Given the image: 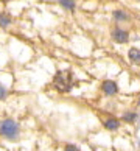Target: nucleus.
Returning <instances> with one entry per match:
<instances>
[{
    "instance_id": "nucleus-1",
    "label": "nucleus",
    "mask_w": 140,
    "mask_h": 151,
    "mask_svg": "<svg viewBox=\"0 0 140 151\" xmlns=\"http://www.w3.org/2000/svg\"><path fill=\"white\" fill-rule=\"evenodd\" d=\"M20 134V128L13 119H5L0 122V136L8 140H17Z\"/></svg>"
},
{
    "instance_id": "nucleus-2",
    "label": "nucleus",
    "mask_w": 140,
    "mask_h": 151,
    "mask_svg": "<svg viewBox=\"0 0 140 151\" xmlns=\"http://www.w3.org/2000/svg\"><path fill=\"white\" fill-rule=\"evenodd\" d=\"M53 86L58 89L59 92H69L72 86H73V76L69 70H62V72H58L55 75V80H53Z\"/></svg>"
},
{
    "instance_id": "nucleus-3",
    "label": "nucleus",
    "mask_w": 140,
    "mask_h": 151,
    "mask_svg": "<svg viewBox=\"0 0 140 151\" xmlns=\"http://www.w3.org/2000/svg\"><path fill=\"white\" fill-rule=\"evenodd\" d=\"M112 39H114L117 44H125V42H128V39H129V33L126 30L117 27V28L112 30Z\"/></svg>"
},
{
    "instance_id": "nucleus-4",
    "label": "nucleus",
    "mask_w": 140,
    "mask_h": 151,
    "mask_svg": "<svg viewBox=\"0 0 140 151\" xmlns=\"http://www.w3.org/2000/svg\"><path fill=\"white\" fill-rule=\"evenodd\" d=\"M101 91L108 95V97H112V95H117L118 87H117V83L115 81L106 80V81H103V84H101Z\"/></svg>"
},
{
    "instance_id": "nucleus-5",
    "label": "nucleus",
    "mask_w": 140,
    "mask_h": 151,
    "mask_svg": "<svg viewBox=\"0 0 140 151\" xmlns=\"http://www.w3.org/2000/svg\"><path fill=\"white\" fill-rule=\"evenodd\" d=\"M104 128L108 131H117L120 128V120L115 119V117H109V119L104 120Z\"/></svg>"
},
{
    "instance_id": "nucleus-6",
    "label": "nucleus",
    "mask_w": 140,
    "mask_h": 151,
    "mask_svg": "<svg viewBox=\"0 0 140 151\" xmlns=\"http://www.w3.org/2000/svg\"><path fill=\"white\" fill-rule=\"evenodd\" d=\"M128 56H129V59L132 61V63H140V48H137V47L129 48Z\"/></svg>"
},
{
    "instance_id": "nucleus-7",
    "label": "nucleus",
    "mask_w": 140,
    "mask_h": 151,
    "mask_svg": "<svg viewBox=\"0 0 140 151\" xmlns=\"http://www.w3.org/2000/svg\"><path fill=\"white\" fill-rule=\"evenodd\" d=\"M114 19H115L117 22H126V20H129V17H128V14L125 13V11H121V9H118V11H114Z\"/></svg>"
},
{
    "instance_id": "nucleus-8",
    "label": "nucleus",
    "mask_w": 140,
    "mask_h": 151,
    "mask_svg": "<svg viewBox=\"0 0 140 151\" xmlns=\"http://www.w3.org/2000/svg\"><path fill=\"white\" fill-rule=\"evenodd\" d=\"M11 24V19L8 14H0V27L2 28H6V27H9Z\"/></svg>"
},
{
    "instance_id": "nucleus-9",
    "label": "nucleus",
    "mask_w": 140,
    "mask_h": 151,
    "mask_svg": "<svg viewBox=\"0 0 140 151\" xmlns=\"http://www.w3.org/2000/svg\"><path fill=\"white\" fill-rule=\"evenodd\" d=\"M136 119H137V114H136V112H132V111H129V112H125V114H123V120H125L126 123H132Z\"/></svg>"
},
{
    "instance_id": "nucleus-10",
    "label": "nucleus",
    "mask_w": 140,
    "mask_h": 151,
    "mask_svg": "<svg viewBox=\"0 0 140 151\" xmlns=\"http://www.w3.org/2000/svg\"><path fill=\"white\" fill-rule=\"evenodd\" d=\"M59 3L67 9H73L75 8V0H59Z\"/></svg>"
},
{
    "instance_id": "nucleus-11",
    "label": "nucleus",
    "mask_w": 140,
    "mask_h": 151,
    "mask_svg": "<svg viewBox=\"0 0 140 151\" xmlns=\"http://www.w3.org/2000/svg\"><path fill=\"white\" fill-rule=\"evenodd\" d=\"M64 151H80V148L75 147V145H72V143H69V145H65Z\"/></svg>"
},
{
    "instance_id": "nucleus-12",
    "label": "nucleus",
    "mask_w": 140,
    "mask_h": 151,
    "mask_svg": "<svg viewBox=\"0 0 140 151\" xmlns=\"http://www.w3.org/2000/svg\"><path fill=\"white\" fill-rule=\"evenodd\" d=\"M5 98H6V89L0 84V100H5Z\"/></svg>"
}]
</instances>
